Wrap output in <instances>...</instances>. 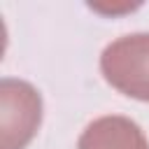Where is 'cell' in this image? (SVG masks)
I'll return each mask as SVG.
<instances>
[{"mask_svg":"<svg viewBox=\"0 0 149 149\" xmlns=\"http://www.w3.org/2000/svg\"><path fill=\"white\" fill-rule=\"evenodd\" d=\"M100 72L123 95L149 102V33H130L109 42L100 54Z\"/></svg>","mask_w":149,"mask_h":149,"instance_id":"cell-1","label":"cell"},{"mask_svg":"<svg viewBox=\"0 0 149 149\" xmlns=\"http://www.w3.org/2000/svg\"><path fill=\"white\" fill-rule=\"evenodd\" d=\"M42 121L40 93L21 79L5 77L0 81V147L23 149L37 133Z\"/></svg>","mask_w":149,"mask_h":149,"instance_id":"cell-2","label":"cell"},{"mask_svg":"<svg viewBox=\"0 0 149 149\" xmlns=\"http://www.w3.org/2000/svg\"><path fill=\"white\" fill-rule=\"evenodd\" d=\"M77 149H149V140L133 119L107 114L81 130Z\"/></svg>","mask_w":149,"mask_h":149,"instance_id":"cell-3","label":"cell"}]
</instances>
